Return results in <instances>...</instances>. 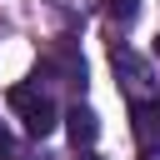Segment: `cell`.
<instances>
[{"label":"cell","mask_w":160,"mask_h":160,"mask_svg":"<svg viewBox=\"0 0 160 160\" xmlns=\"http://www.w3.org/2000/svg\"><path fill=\"white\" fill-rule=\"evenodd\" d=\"M135 10H140V0H110V15H115L120 25H130V20H135Z\"/></svg>","instance_id":"obj_5"},{"label":"cell","mask_w":160,"mask_h":160,"mask_svg":"<svg viewBox=\"0 0 160 160\" xmlns=\"http://www.w3.org/2000/svg\"><path fill=\"white\" fill-rule=\"evenodd\" d=\"M110 60H115V75L125 80V90H130L135 100H145V90H150V65H145L130 45H115V50H110Z\"/></svg>","instance_id":"obj_2"},{"label":"cell","mask_w":160,"mask_h":160,"mask_svg":"<svg viewBox=\"0 0 160 160\" xmlns=\"http://www.w3.org/2000/svg\"><path fill=\"white\" fill-rule=\"evenodd\" d=\"M10 150H15V140H10V130H5V120H0V160H5Z\"/></svg>","instance_id":"obj_6"},{"label":"cell","mask_w":160,"mask_h":160,"mask_svg":"<svg viewBox=\"0 0 160 160\" xmlns=\"http://www.w3.org/2000/svg\"><path fill=\"white\" fill-rule=\"evenodd\" d=\"M75 160H100V155H95V150H80V155H75Z\"/></svg>","instance_id":"obj_8"},{"label":"cell","mask_w":160,"mask_h":160,"mask_svg":"<svg viewBox=\"0 0 160 160\" xmlns=\"http://www.w3.org/2000/svg\"><path fill=\"white\" fill-rule=\"evenodd\" d=\"M140 160H160V145H145V155Z\"/></svg>","instance_id":"obj_7"},{"label":"cell","mask_w":160,"mask_h":160,"mask_svg":"<svg viewBox=\"0 0 160 160\" xmlns=\"http://www.w3.org/2000/svg\"><path fill=\"white\" fill-rule=\"evenodd\" d=\"M10 110L25 120V130H30L35 140H45V135L55 130V105H50V95H45L40 85H15V90H10Z\"/></svg>","instance_id":"obj_1"},{"label":"cell","mask_w":160,"mask_h":160,"mask_svg":"<svg viewBox=\"0 0 160 160\" xmlns=\"http://www.w3.org/2000/svg\"><path fill=\"white\" fill-rule=\"evenodd\" d=\"M65 130H70V140H75L80 150H90L95 135H100V115H95L90 105H75V110L65 115Z\"/></svg>","instance_id":"obj_4"},{"label":"cell","mask_w":160,"mask_h":160,"mask_svg":"<svg viewBox=\"0 0 160 160\" xmlns=\"http://www.w3.org/2000/svg\"><path fill=\"white\" fill-rule=\"evenodd\" d=\"M35 160H45V155H35Z\"/></svg>","instance_id":"obj_9"},{"label":"cell","mask_w":160,"mask_h":160,"mask_svg":"<svg viewBox=\"0 0 160 160\" xmlns=\"http://www.w3.org/2000/svg\"><path fill=\"white\" fill-rule=\"evenodd\" d=\"M130 120H135V140L140 145H160V100L155 95L135 100L130 105Z\"/></svg>","instance_id":"obj_3"}]
</instances>
